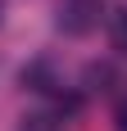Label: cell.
Returning <instances> with one entry per match:
<instances>
[{"instance_id":"6da1fadb","label":"cell","mask_w":127,"mask_h":131,"mask_svg":"<svg viewBox=\"0 0 127 131\" xmlns=\"http://www.w3.org/2000/svg\"><path fill=\"white\" fill-rule=\"evenodd\" d=\"M91 23H95V0H63V9H59L63 32H86Z\"/></svg>"},{"instance_id":"7a4b0ae2","label":"cell","mask_w":127,"mask_h":131,"mask_svg":"<svg viewBox=\"0 0 127 131\" xmlns=\"http://www.w3.org/2000/svg\"><path fill=\"white\" fill-rule=\"evenodd\" d=\"M114 41H118V50H127V18L114 27Z\"/></svg>"}]
</instances>
